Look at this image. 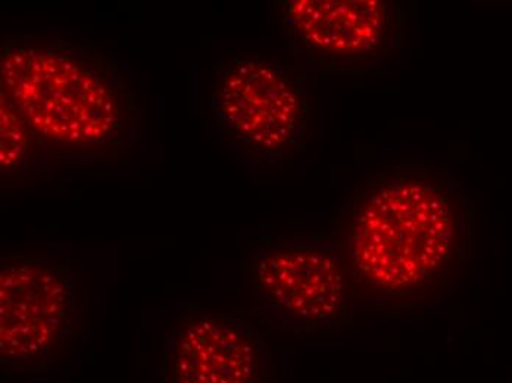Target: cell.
<instances>
[{"label":"cell","instance_id":"1","mask_svg":"<svg viewBox=\"0 0 512 383\" xmlns=\"http://www.w3.org/2000/svg\"><path fill=\"white\" fill-rule=\"evenodd\" d=\"M477 204L457 177L408 161L371 177L334 239L354 311L405 313L446 300L474 255Z\"/></svg>","mask_w":512,"mask_h":383},{"label":"cell","instance_id":"2","mask_svg":"<svg viewBox=\"0 0 512 383\" xmlns=\"http://www.w3.org/2000/svg\"><path fill=\"white\" fill-rule=\"evenodd\" d=\"M0 90L48 155L78 167L114 160L142 129V108L117 56L87 39L8 33L0 49Z\"/></svg>","mask_w":512,"mask_h":383},{"label":"cell","instance_id":"3","mask_svg":"<svg viewBox=\"0 0 512 383\" xmlns=\"http://www.w3.org/2000/svg\"><path fill=\"white\" fill-rule=\"evenodd\" d=\"M212 123L227 148L255 168H283L311 137L309 77L261 52L227 56L212 67Z\"/></svg>","mask_w":512,"mask_h":383},{"label":"cell","instance_id":"4","mask_svg":"<svg viewBox=\"0 0 512 383\" xmlns=\"http://www.w3.org/2000/svg\"><path fill=\"white\" fill-rule=\"evenodd\" d=\"M249 282L256 308L283 328L324 335L352 323L348 274L326 233L256 239Z\"/></svg>","mask_w":512,"mask_h":383},{"label":"cell","instance_id":"5","mask_svg":"<svg viewBox=\"0 0 512 383\" xmlns=\"http://www.w3.org/2000/svg\"><path fill=\"white\" fill-rule=\"evenodd\" d=\"M290 56L308 77L377 74L405 42L408 11L396 0H280Z\"/></svg>","mask_w":512,"mask_h":383},{"label":"cell","instance_id":"6","mask_svg":"<svg viewBox=\"0 0 512 383\" xmlns=\"http://www.w3.org/2000/svg\"><path fill=\"white\" fill-rule=\"evenodd\" d=\"M77 279L68 258L3 255L0 264V366L45 373L76 339Z\"/></svg>","mask_w":512,"mask_h":383},{"label":"cell","instance_id":"7","mask_svg":"<svg viewBox=\"0 0 512 383\" xmlns=\"http://www.w3.org/2000/svg\"><path fill=\"white\" fill-rule=\"evenodd\" d=\"M267 341L233 311L186 305L165 336L159 383H270Z\"/></svg>","mask_w":512,"mask_h":383},{"label":"cell","instance_id":"8","mask_svg":"<svg viewBox=\"0 0 512 383\" xmlns=\"http://www.w3.org/2000/svg\"><path fill=\"white\" fill-rule=\"evenodd\" d=\"M49 158L33 130L5 92L0 90V170L2 182H21L48 170Z\"/></svg>","mask_w":512,"mask_h":383}]
</instances>
